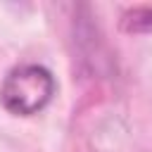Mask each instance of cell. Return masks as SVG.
Wrapping results in <instances>:
<instances>
[{"label": "cell", "instance_id": "cell-2", "mask_svg": "<svg viewBox=\"0 0 152 152\" xmlns=\"http://www.w3.org/2000/svg\"><path fill=\"white\" fill-rule=\"evenodd\" d=\"M126 17H133V19H124V28L126 31H150L152 28V10H147V7L133 10Z\"/></svg>", "mask_w": 152, "mask_h": 152}, {"label": "cell", "instance_id": "cell-1", "mask_svg": "<svg viewBox=\"0 0 152 152\" xmlns=\"http://www.w3.org/2000/svg\"><path fill=\"white\" fill-rule=\"evenodd\" d=\"M55 95V78L40 64H19L7 71L0 86V102L7 112L31 116L48 107Z\"/></svg>", "mask_w": 152, "mask_h": 152}]
</instances>
